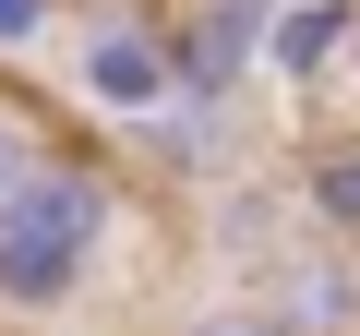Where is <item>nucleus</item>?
<instances>
[{
    "label": "nucleus",
    "mask_w": 360,
    "mask_h": 336,
    "mask_svg": "<svg viewBox=\"0 0 360 336\" xmlns=\"http://www.w3.org/2000/svg\"><path fill=\"white\" fill-rule=\"evenodd\" d=\"M37 156H49V144H37L25 120H0V193H13V181H25V168H37Z\"/></svg>",
    "instance_id": "nucleus-9"
},
{
    "label": "nucleus",
    "mask_w": 360,
    "mask_h": 336,
    "mask_svg": "<svg viewBox=\"0 0 360 336\" xmlns=\"http://www.w3.org/2000/svg\"><path fill=\"white\" fill-rule=\"evenodd\" d=\"M348 49H360V0H276V25H264V72H288V84L336 72Z\"/></svg>",
    "instance_id": "nucleus-4"
},
{
    "label": "nucleus",
    "mask_w": 360,
    "mask_h": 336,
    "mask_svg": "<svg viewBox=\"0 0 360 336\" xmlns=\"http://www.w3.org/2000/svg\"><path fill=\"white\" fill-rule=\"evenodd\" d=\"M300 205H312L324 240H360V132H324L300 156Z\"/></svg>",
    "instance_id": "nucleus-6"
},
{
    "label": "nucleus",
    "mask_w": 360,
    "mask_h": 336,
    "mask_svg": "<svg viewBox=\"0 0 360 336\" xmlns=\"http://www.w3.org/2000/svg\"><path fill=\"white\" fill-rule=\"evenodd\" d=\"M60 25V0H0V60H13V49H37Z\"/></svg>",
    "instance_id": "nucleus-7"
},
{
    "label": "nucleus",
    "mask_w": 360,
    "mask_h": 336,
    "mask_svg": "<svg viewBox=\"0 0 360 336\" xmlns=\"http://www.w3.org/2000/svg\"><path fill=\"white\" fill-rule=\"evenodd\" d=\"M264 25H276V0H193V13L168 25L180 108H229L240 72H264Z\"/></svg>",
    "instance_id": "nucleus-3"
},
{
    "label": "nucleus",
    "mask_w": 360,
    "mask_h": 336,
    "mask_svg": "<svg viewBox=\"0 0 360 336\" xmlns=\"http://www.w3.org/2000/svg\"><path fill=\"white\" fill-rule=\"evenodd\" d=\"M264 312H276L288 336H348V324H360V276H348L336 252H312V264H276V276H264Z\"/></svg>",
    "instance_id": "nucleus-5"
},
{
    "label": "nucleus",
    "mask_w": 360,
    "mask_h": 336,
    "mask_svg": "<svg viewBox=\"0 0 360 336\" xmlns=\"http://www.w3.org/2000/svg\"><path fill=\"white\" fill-rule=\"evenodd\" d=\"M72 96L108 108V120H156V108L180 96V72H168V25H144V13H96V25L72 37Z\"/></svg>",
    "instance_id": "nucleus-2"
},
{
    "label": "nucleus",
    "mask_w": 360,
    "mask_h": 336,
    "mask_svg": "<svg viewBox=\"0 0 360 336\" xmlns=\"http://www.w3.org/2000/svg\"><path fill=\"white\" fill-rule=\"evenodd\" d=\"M193 336H288V324H276V312H264V300H240V312H205V324H193Z\"/></svg>",
    "instance_id": "nucleus-8"
},
{
    "label": "nucleus",
    "mask_w": 360,
    "mask_h": 336,
    "mask_svg": "<svg viewBox=\"0 0 360 336\" xmlns=\"http://www.w3.org/2000/svg\"><path fill=\"white\" fill-rule=\"evenodd\" d=\"M108 240V168L84 156H37L13 193H0V312H60L84 288Z\"/></svg>",
    "instance_id": "nucleus-1"
}]
</instances>
